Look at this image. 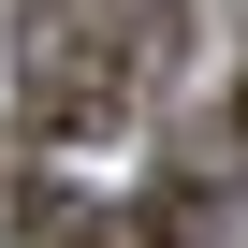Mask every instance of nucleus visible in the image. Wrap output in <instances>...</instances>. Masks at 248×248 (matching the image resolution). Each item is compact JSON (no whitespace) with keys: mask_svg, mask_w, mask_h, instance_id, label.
Here are the masks:
<instances>
[{"mask_svg":"<svg viewBox=\"0 0 248 248\" xmlns=\"http://www.w3.org/2000/svg\"><path fill=\"white\" fill-rule=\"evenodd\" d=\"M161 44H175V0H30V30H15V102H30V132H59V146L117 132V117L146 102Z\"/></svg>","mask_w":248,"mask_h":248,"instance_id":"f257e3e1","label":"nucleus"},{"mask_svg":"<svg viewBox=\"0 0 248 248\" xmlns=\"http://www.w3.org/2000/svg\"><path fill=\"white\" fill-rule=\"evenodd\" d=\"M219 161H233L219 190H248V88H233V117H219Z\"/></svg>","mask_w":248,"mask_h":248,"instance_id":"f03ea898","label":"nucleus"}]
</instances>
